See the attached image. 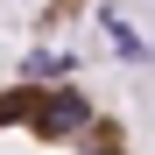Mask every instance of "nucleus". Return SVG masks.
<instances>
[{"mask_svg": "<svg viewBox=\"0 0 155 155\" xmlns=\"http://www.w3.org/2000/svg\"><path fill=\"white\" fill-rule=\"evenodd\" d=\"M78 127H85V92H49L35 106V134L42 141H64V134H78Z\"/></svg>", "mask_w": 155, "mask_h": 155, "instance_id": "f257e3e1", "label": "nucleus"}]
</instances>
